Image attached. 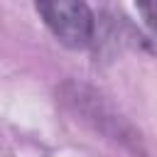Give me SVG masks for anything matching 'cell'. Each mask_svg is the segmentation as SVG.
<instances>
[{
	"instance_id": "cell-1",
	"label": "cell",
	"mask_w": 157,
	"mask_h": 157,
	"mask_svg": "<svg viewBox=\"0 0 157 157\" xmlns=\"http://www.w3.org/2000/svg\"><path fill=\"white\" fill-rule=\"evenodd\" d=\"M49 32L69 49H86L96 34V17L86 0H34Z\"/></svg>"
},
{
	"instance_id": "cell-2",
	"label": "cell",
	"mask_w": 157,
	"mask_h": 157,
	"mask_svg": "<svg viewBox=\"0 0 157 157\" xmlns=\"http://www.w3.org/2000/svg\"><path fill=\"white\" fill-rule=\"evenodd\" d=\"M135 7L142 15V20L152 29H157V0H135Z\"/></svg>"
}]
</instances>
